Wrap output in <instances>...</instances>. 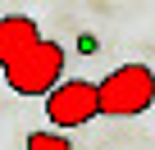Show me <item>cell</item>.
<instances>
[{
    "instance_id": "cell-1",
    "label": "cell",
    "mask_w": 155,
    "mask_h": 150,
    "mask_svg": "<svg viewBox=\"0 0 155 150\" xmlns=\"http://www.w3.org/2000/svg\"><path fill=\"white\" fill-rule=\"evenodd\" d=\"M96 96H101V114L137 118L155 105V73L150 64H119L114 73H105L96 82Z\"/></svg>"
},
{
    "instance_id": "cell-2",
    "label": "cell",
    "mask_w": 155,
    "mask_h": 150,
    "mask_svg": "<svg viewBox=\"0 0 155 150\" xmlns=\"http://www.w3.org/2000/svg\"><path fill=\"white\" fill-rule=\"evenodd\" d=\"M64 64H68L64 46L41 37V41L28 46L14 64H5V82H9L14 96H46V91L64 78Z\"/></svg>"
},
{
    "instance_id": "cell-3",
    "label": "cell",
    "mask_w": 155,
    "mask_h": 150,
    "mask_svg": "<svg viewBox=\"0 0 155 150\" xmlns=\"http://www.w3.org/2000/svg\"><path fill=\"white\" fill-rule=\"evenodd\" d=\"M46 114L59 132L68 127H87L91 118H101V96H96V82H82V78H59L50 91H46Z\"/></svg>"
},
{
    "instance_id": "cell-4",
    "label": "cell",
    "mask_w": 155,
    "mask_h": 150,
    "mask_svg": "<svg viewBox=\"0 0 155 150\" xmlns=\"http://www.w3.org/2000/svg\"><path fill=\"white\" fill-rule=\"evenodd\" d=\"M41 41V27H37V18H28V14H5L0 18V68L5 64H14L28 46H37Z\"/></svg>"
},
{
    "instance_id": "cell-5",
    "label": "cell",
    "mask_w": 155,
    "mask_h": 150,
    "mask_svg": "<svg viewBox=\"0 0 155 150\" xmlns=\"http://www.w3.org/2000/svg\"><path fill=\"white\" fill-rule=\"evenodd\" d=\"M28 150H73V141L59 136V132H32L28 136Z\"/></svg>"
}]
</instances>
